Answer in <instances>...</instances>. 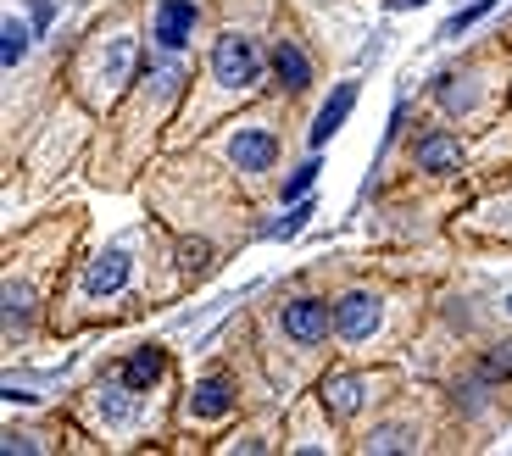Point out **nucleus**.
I'll list each match as a JSON object with an SVG mask.
<instances>
[{
    "mask_svg": "<svg viewBox=\"0 0 512 456\" xmlns=\"http://www.w3.org/2000/svg\"><path fill=\"white\" fill-rule=\"evenodd\" d=\"M256 73H262V56H256V45L245 34H223L212 45V78L223 89H251Z\"/></svg>",
    "mask_w": 512,
    "mask_h": 456,
    "instance_id": "obj_1",
    "label": "nucleus"
},
{
    "mask_svg": "<svg viewBox=\"0 0 512 456\" xmlns=\"http://www.w3.org/2000/svg\"><path fill=\"white\" fill-rule=\"evenodd\" d=\"M379 329V301H373L368 290H346L340 301H334V334L340 340H368V334Z\"/></svg>",
    "mask_w": 512,
    "mask_h": 456,
    "instance_id": "obj_2",
    "label": "nucleus"
},
{
    "mask_svg": "<svg viewBox=\"0 0 512 456\" xmlns=\"http://www.w3.org/2000/svg\"><path fill=\"white\" fill-rule=\"evenodd\" d=\"M329 329H334V306L312 301V295H301V301L284 306V334H290L295 345H318Z\"/></svg>",
    "mask_w": 512,
    "mask_h": 456,
    "instance_id": "obj_3",
    "label": "nucleus"
},
{
    "mask_svg": "<svg viewBox=\"0 0 512 456\" xmlns=\"http://www.w3.org/2000/svg\"><path fill=\"white\" fill-rule=\"evenodd\" d=\"M195 34V6L190 0H162L156 6V45H162L167 56H179L184 45H190Z\"/></svg>",
    "mask_w": 512,
    "mask_h": 456,
    "instance_id": "obj_4",
    "label": "nucleus"
},
{
    "mask_svg": "<svg viewBox=\"0 0 512 456\" xmlns=\"http://www.w3.org/2000/svg\"><path fill=\"white\" fill-rule=\"evenodd\" d=\"M162 373H167V351H162V345H140L134 356H123V362H117L112 379L123 384V390L140 395V390H151V384L162 379Z\"/></svg>",
    "mask_w": 512,
    "mask_h": 456,
    "instance_id": "obj_5",
    "label": "nucleus"
},
{
    "mask_svg": "<svg viewBox=\"0 0 512 456\" xmlns=\"http://www.w3.org/2000/svg\"><path fill=\"white\" fill-rule=\"evenodd\" d=\"M128 267H134V262H128L123 245L101 251V256L90 262V273H84V295H95V301H101V295H117V290L128 284Z\"/></svg>",
    "mask_w": 512,
    "mask_h": 456,
    "instance_id": "obj_6",
    "label": "nucleus"
},
{
    "mask_svg": "<svg viewBox=\"0 0 512 456\" xmlns=\"http://www.w3.org/2000/svg\"><path fill=\"white\" fill-rule=\"evenodd\" d=\"M229 156L245 167V173H268L273 156H279V140H273L268 128H240V134L229 140Z\"/></svg>",
    "mask_w": 512,
    "mask_h": 456,
    "instance_id": "obj_7",
    "label": "nucleus"
},
{
    "mask_svg": "<svg viewBox=\"0 0 512 456\" xmlns=\"http://www.w3.org/2000/svg\"><path fill=\"white\" fill-rule=\"evenodd\" d=\"M351 106H357V84H334V95H329V106H323L318 117H312V145H329L334 134H340V123L351 117Z\"/></svg>",
    "mask_w": 512,
    "mask_h": 456,
    "instance_id": "obj_8",
    "label": "nucleus"
},
{
    "mask_svg": "<svg viewBox=\"0 0 512 456\" xmlns=\"http://www.w3.org/2000/svg\"><path fill=\"white\" fill-rule=\"evenodd\" d=\"M457 162H462L457 134H423L418 140V167L423 173H457Z\"/></svg>",
    "mask_w": 512,
    "mask_h": 456,
    "instance_id": "obj_9",
    "label": "nucleus"
},
{
    "mask_svg": "<svg viewBox=\"0 0 512 456\" xmlns=\"http://www.w3.org/2000/svg\"><path fill=\"white\" fill-rule=\"evenodd\" d=\"M362 390H368L362 373H334V379H323V406L340 412V418H351V412L362 406Z\"/></svg>",
    "mask_w": 512,
    "mask_h": 456,
    "instance_id": "obj_10",
    "label": "nucleus"
},
{
    "mask_svg": "<svg viewBox=\"0 0 512 456\" xmlns=\"http://www.w3.org/2000/svg\"><path fill=\"white\" fill-rule=\"evenodd\" d=\"M229 406H234V384L229 379H201L190 390V412H195V418H223Z\"/></svg>",
    "mask_w": 512,
    "mask_h": 456,
    "instance_id": "obj_11",
    "label": "nucleus"
},
{
    "mask_svg": "<svg viewBox=\"0 0 512 456\" xmlns=\"http://www.w3.org/2000/svg\"><path fill=\"white\" fill-rule=\"evenodd\" d=\"M273 73H279L284 89H307L312 84V62L295 45H273Z\"/></svg>",
    "mask_w": 512,
    "mask_h": 456,
    "instance_id": "obj_12",
    "label": "nucleus"
},
{
    "mask_svg": "<svg viewBox=\"0 0 512 456\" xmlns=\"http://www.w3.org/2000/svg\"><path fill=\"white\" fill-rule=\"evenodd\" d=\"M28 56V23H17V17H6V28H0V62L17 67Z\"/></svg>",
    "mask_w": 512,
    "mask_h": 456,
    "instance_id": "obj_13",
    "label": "nucleus"
},
{
    "mask_svg": "<svg viewBox=\"0 0 512 456\" xmlns=\"http://www.w3.org/2000/svg\"><path fill=\"white\" fill-rule=\"evenodd\" d=\"M28 317H34V301H28L23 284H12V290H6V334H23Z\"/></svg>",
    "mask_w": 512,
    "mask_h": 456,
    "instance_id": "obj_14",
    "label": "nucleus"
},
{
    "mask_svg": "<svg viewBox=\"0 0 512 456\" xmlns=\"http://www.w3.org/2000/svg\"><path fill=\"white\" fill-rule=\"evenodd\" d=\"M128 395H134V390H123V384H117V390H106V395H95V412H101V418H112V423H128V418H134V401H128Z\"/></svg>",
    "mask_w": 512,
    "mask_h": 456,
    "instance_id": "obj_15",
    "label": "nucleus"
},
{
    "mask_svg": "<svg viewBox=\"0 0 512 456\" xmlns=\"http://www.w3.org/2000/svg\"><path fill=\"white\" fill-rule=\"evenodd\" d=\"M490 6H496V0H474L468 12H457V17H451V23H446V28H440V39H457V34H468V28H474L479 17L490 12Z\"/></svg>",
    "mask_w": 512,
    "mask_h": 456,
    "instance_id": "obj_16",
    "label": "nucleus"
},
{
    "mask_svg": "<svg viewBox=\"0 0 512 456\" xmlns=\"http://www.w3.org/2000/svg\"><path fill=\"white\" fill-rule=\"evenodd\" d=\"M307 217H312V201H295V212H290V217H279V223H268V234H273V240H290L295 228L307 223Z\"/></svg>",
    "mask_w": 512,
    "mask_h": 456,
    "instance_id": "obj_17",
    "label": "nucleus"
},
{
    "mask_svg": "<svg viewBox=\"0 0 512 456\" xmlns=\"http://www.w3.org/2000/svg\"><path fill=\"white\" fill-rule=\"evenodd\" d=\"M318 167H323V162L312 156V162L301 167V173H295L290 184H284V201H307V190H312V178H318Z\"/></svg>",
    "mask_w": 512,
    "mask_h": 456,
    "instance_id": "obj_18",
    "label": "nucleus"
},
{
    "mask_svg": "<svg viewBox=\"0 0 512 456\" xmlns=\"http://www.w3.org/2000/svg\"><path fill=\"white\" fill-rule=\"evenodd\" d=\"M468 95H474L468 84H457V78H440V106H446V112H457V106H474Z\"/></svg>",
    "mask_w": 512,
    "mask_h": 456,
    "instance_id": "obj_19",
    "label": "nucleus"
},
{
    "mask_svg": "<svg viewBox=\"0 0 512 456\" xmlns=\"http://www.w3.org/2000/svg\"><path fill=\"white\" fill-rule=\"evenodd\" d=\"M401 445H412L407 429H384V434H373V440H368V451H401Z\"/></svg>",
    "mask_w": 512,
    "mask_h": 456,
    "instance_id": "obj_20",
    "label": "nucleus"
},
{
    "mask_svg": "<svg viewBox=\"0 0 512 456\" xmlns=\"http://www.w3.org/2000/svg\"><path fill=\"white\" fill-rule=\"evenodd\" d=\"M28 12H34V23H28V28H34V34H45V28H51V17H56V6H51V0H28Z\"/></svg>",
    "mask_w": 512,
    "mask_h": 456,
    "instance_id": "obj_21",
    "label": "nucleus"
},
{
    "mask_svg": "<svg viewBox=\"0 0 512 456\" xmlns=\"http://www.w3.org/2000/svg\"><path fill=\"white\" fill-rule=\"evenodd\" d=\"M485 373H490V379H512V351L490 356V362H485Z\"/></svg>",
    "mask_w": 512,
    "mask_h": 456,
    "instance_id": "obj_22",
    "label": "nucleus"
},
{
    "mask_svg": "<svg viewBox=\"0 0 512 456\" xmlns=\"http://www.w3.org/2000/svg\"><path fill=\"white\" fill-rule=\"evenodd\" d=\"M34 451V440H23V434H6V456H28Z\"/></svg>",
    "mask_w": 512,
    "mask_h": 456,
    "instance_id": "obj_23",
    "label": "nucleus"
},
{
    "mask_svg": "<svg viewBox=\"0 0 512 456\" xmlns=\"http://www.w3.org/2000/svg\"><path fill=\"white\" fill-rule=\"evenodd\" d=\"M401 6H423V0H390V12H401Z\"/></svg>",
    "mask_w": 512,
    "mask_h": 456,
    "instance_id": "obj_24",
    "label": "nucleus"
}]
</instances>
